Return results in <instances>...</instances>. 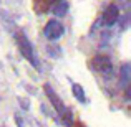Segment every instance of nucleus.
Listing matches in <instances>:
<instances>
[{
	"mask_svg": "<svg viewBox=\"0 0 131 127\" xmlns=\"http://www.w3.org/2000/svg\"><path fill=\"white\" fill-rule=\"evenodd\" d=\"M17 43H18L20 53L33 64V68L40 69V61H38V58H37L35 51H33V46H32V43H30V40L27 38L23 33H17Z\"/></svg>",
	"mask_w": 131,
	"mask_h": 127,
	"instance_id": "nucleus-1",
	"label": "nucleus"
},
{
	"mask_svg": "<svg viewBox=\"0 0 131 127\" xmlns=\"http://www.w3.org/2000/svg\"><path fill=\"white\" fill-rule=\"evenodd\" d=\"M43 89H45V94H47V97L50 99V102H51V106H53V109L58 112V116H60V117H61V116H65L68 111H70L68 107H65L63 101H61V99L58 97L57 92H55L53 89L50 88V84H45V86H43Z\"/></svg>",
	"mask_w": 131,
	"mask_h": 127,
	"instance_id": "nucleus-2",
	"label": "nucleus"
},
{
	"mask_svg": "<svg viewBox=\"0 0 131 127\" xmlns=\"http://www.w3.org/2000/svg\"><path fill=\"white\" fill-rule=\"evenodd\" d=\"M63 32H65V26L61 25L58 20H50V22L47 23V26H45V30H43V33H45V36H47L48 40H58L61 35H63Z\"/></svg>",
	"mask_w": 131,
	"mask_h": 127,
	"instance_id": "nucleus-3",
	"label": "nucleus"
},
{
	"mask_svg": "<svg viewBox=\"0 0 131 127\" xmlns=\"http://www.w3.org/2000/svg\"><path fill=\"white\" fill-rule=\"evenodd\" d=\"M91 66L95 68L96 71H100V73L106 74V76L113 73V64H111V61H110V58L105 56V54H98V56L93 58Z\"/></svg>",
	"mask_w": 131,
	"mask_h": 127,
	"instance_id": "nucleus-4",
	"label": "nucleus"
},
{
	"mask_svg": "<svg viewBox=\"0 0 131 127\" xmlns=\"http://www.w3.org/2000/svg\"><path fill=\"white\" fill-rule=\"evenodd\" d=\"M118 20H119V8H118V5L111 3V5H108V7H106V10H105L103 22H105L106 26H113Z\"/></svg>",
	"mask_w": 131,
	"mask_h": 127,
	"instance_id": "nucleus-5",
	"label": "nucleus"
},
{
	"mask_svg": "<svg viewBox=\"0 0 131 127\" xmlns=\"http://www.w3.org/2000/svg\"><path fill=\"white\" fill-rule=\"evenodd\" d=\"M119 79H121V81H119V84H121L123 88L128 89L129 81H131V66H129L128 63L121 66V71H119Z\"/></svg>",
	"mask_w": 131,
	"mask_h": 127,
	"instance_id": "nucleus-6",
	"label": "nucleus"
},
{
	"mask_svg": "<svg viewBox=\"0 0 131 127\" xmlns=\"http://www.w3.org/2000/svg\"><path fill=\"white\" fill-rule=\"evenodd\" d=\"M68 12V3L65 2V0H61V2H57L53 5V13L57 17H65Z\"/></svg>",
	"mask_w": 131,
	"mask_h": 127,
	"instance_id": "nucleus-7",
	"label": "nucleus"
},
{
	"mask_svg": "<svg viewBox=\"0 0 131 127\" xmlns=\"http://www.w3.org/2000/svg\"><path fill=\"white\" fill-rule=\"evenodd\" d=\"M71 91H73V96L78 99L80 102H86V97H85V92H83V88H81L80 84L75 83L73 86H71Z\"/></svg>",
	"mask_w": 131,
	"mask_h": 127,
	"instance_id": "nucleus-8",
	"label": "nucleus"
},
{
	"mask_svg": "<svg viewBox=\"0 0 131 127\" xmlns=\"http://www.w3.org/2000/svg\"><path fill=\"white\" fill-rule=\"evenodd\" d=\"M60 46H55V45H48L47 46V53H48V56H51V58H60Z\"/></svg>",
	"mask_w": 131,
	"mask_h": 127,
	"instance_id": "nucleus-9",
	"label": "nucleus"
},
{
	"mask_svg": "<svg viewBox=\"0 0 131 127\" xmlns=\"http://www.w3.org/2000/svg\"><path fill=\"white\" fill-rule=\"evenodd\" d=\"M18 102H20V104H22V109H25V111H28V107H30V102H28V99L18 97Z\"/></svg>",
	"mask_w": 131,
	"mask_h": 127,
	"instance_id": "nucleus-10",
	"label": "nucleus"
},
{
	"mask_svg": "<svg viewBox=\"0 0 131 127\" xmlns=\"http://www.w3.org/2000/svg\"><path fill=\"white\" fill-rule=\"evenodd\" d=\"M15 122H17V125H18V127H25V124H23V121H22V117H20L18 114L15 116Z\"/></svg>",
	"mask_w": 131,
	"mask_h": 127,
	"instance_id": "nucleus-11",
	"label": "nucleus"
},
{
	"mask_svg": "<svg viewBox=\"0 0 131 127\" xmlns=\"http://www.w3.org/2000/svg\"><path fill=\"white\" fill-rule=\"evenodd\" d=\"M38 2H47V8L51 5V3H57V2H61V0H38Z\"/></svg>",
	"mask_w": 131,
	"mask_h": 127,
	"instance_id": "nucleus-12",
	"label": "nucleus"
}]
</instances>
